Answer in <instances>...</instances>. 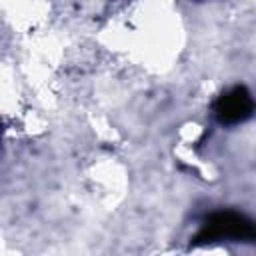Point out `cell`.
<instances>
[{
  "label": "cell",
  "mask_w": 256,
  "mask_h": 256,
  "mask_svg": "<svg viewBox=\"0 0 256 256\" xmlns=\"http://www.w3.org/2000/svg\"><path fill=\"white\" fill-rule=\"evenodd\" d=\"M254 224L250 218H246L240 212L224 210V212H214L212 216L206 218L204 226L200 232L192 238L194 246L216 242V240H254Z\"/></svg>",
  "instance_id": "obj_1"
},
{
  "label": "cell",
  "mask_w": 256,
  "mask_h": 256,
  "mask_svg": "<svg viewBox=\"0 0 256 256\" xmlns=\"http://www.w3.org/2000/svg\"><path fill=\"white\" fill-rule=\"evenodd\" d=\"M254 102L244 86H234L216 100V116L222 124H238L252 116Z\"/></svg>",
  "instance_id": "obj_2"
}]
</instances>
